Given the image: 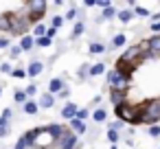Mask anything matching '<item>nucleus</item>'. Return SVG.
<instances>
[{"label":"nucleus","mask_w":160,"mask_h":149,"mask_svg":"<svg viewBox=\"0 0 160 149\" xmlns=\"http://www.w3.org/2000/svg\"><path fill=\"white\" fill-rule=\"evenodd\" d=\"M160 121V99H153V101H147L145 107H140V123L145 125H158Z\"/></svg>","instance_id":"1"},{"label":"nucleus","mask_w":160,"mask_h":149,"mask_svg":"<svg viewBox=\"0 0 160 149\" xmlns=\"http://www.w3.org/2000/svg\"><path fill=\"white\" fill-rule=\"evenodd\" d=\"M9 16V31L11 33H18V35H27V29L31 24V13H7Z\"/></svg>","instance_id":"2"},{"label":"nucleus","mask_w":160,"mask_h":149,"mask_svg":"<svg viewBox=\"0 0 160 149\" xmlns=\"http://www.w3.org/2000/svg\"><path fill=\"white\" fill-rule=\"evenodd\" d=\"M114 112H116L118 121H123V123H132V125L140 123V107H138V105H129V103H123V105L114 107Z\"/></svg>","instance_id":"3"},{"label":"nucleus","mask_w":160,"mask_h":149,"mask_svg":"<svg viewBox=\"0 0 160 149\" xmlns=\"http://www.w3.org/2000/svg\"><path fill=\"white\" fill-rule=\"evenodd\" d=\"M108 83H110V90H116V92H127L129 77L121 75L118 70H110V72H108Z\"/></svg>","instance_id":"4"},{"label":"nucleus","mask_w":160,"mask_h":149,"mask_svg":"<svg viewBox=\"0 0 160 149\" xmlns=\"http://www.w3.org/2000/svg\"><path fill=\"white\" fill-rule=\"evenodd\" d=\"M46 2L44 0H31V2H27V9H29V13H31V22H38L40 24V20L44 18V13H46Z\"/></svg>","instance_id":"5"},{"label":"nucleus","mask_w":160,"mask_h":149,"mask_svg":"<svg viewBox=\"0 0 160 149\" xmlns=\"http://www.w3.org/2000/svg\"><path fill=\"white\" fill-rule=\"evenodd\" d=\"M142 59H145V53L140 51V46H132V48H127V51L123 53V57H121L118 62L129 64V66H136V64L142 62Z\"/></svg>","instance_id":"6"},{"label":"nucleus","mask_w":160,"mask_h":149,"mask_svg":"<svg viewBox=\"0 0 160 149\" xmlns=\"http://www.w3.org/2000/svg\"><path fill=\"white\" fill-rule=\"evenodd\" d=\"M55 147H57V149H75V147H77V134L70 132V129H66V132L62 134V138L55 140Z\"/></svg>","instance_id":"7"},{"label":"nucleus","mask_w":160,"mask_h":149,"mask_svg":"<svg viewBox=\"0 0 160 149\" xmlns=\"http://www.w3.org/2000/svg\"><path fill=\"white\" fill-rule=\"evenodd\" d=\"M51 145H55V140H53V136H51V132L46 129V127H42V129H35V147H51Z\"/></svg>","instance_id":"8"},{"label":"nucleus","mask_w":160,"mask_h":149,"mask_svg":"<svg viewBox=\"0 0 160 149\" xmlns=\"http://www.w3.org/2000/svg\"><path fill=\"white\" fill-rule=\"evenodd\" d=\"M31 147H35V132H27V134H22L20 140H18V145H16L13 149H31Z\"/></svg>","instance_id":"9"},{"label":"nucleus","mask_w":160,"mask_h":149,"mask_svg":"<svg viewBox=\"0 0 160 149\" xmlns=\"http://www.w3.org/2000/svg\"><path fill=\"white\" fill-rule=\"evenodd\" d=\"M64 90V81L59 79V77H55V79H51V83H48V94H59Z\"/></svg>","instance_id":"10"},{"label":"nucleus","mask_w":160,"mask_h":149,"mask_svg":"<svg viewBox=\"0 0 160 149\" xmlns=\"http://www.w3.org/2000/svg\"><path fill=\"white\" fill-rule=\"evenodd\" d=\"M147 42H149V53H151V57L160 55V35H151Z\"/></svg>","instance_id":"11"},{"label":"nucleus","mask_w":160,"mask_h":149,"mask_svg":"<svg viewBox=\"0 0 160 149\" xmlns=\"http://www.w3.org/2000/svg\"><path fill=\"white\" fill-rule=\"evenodd\" d=\"M42 70H44L42 62H31V64H29V68H27V77H38Z\"/></svg>","instance_id":"12"},{"label":"nucleus","mask_w":160,"mask_h":149,"mask_svg":"<svg viewBox=\"0 0 160 149\" xmlns=\"http://www.w3.org/2000/svg\"><path fill=\"white\" fill-rule=\"evenodd\" d=\"M62 116H64L66 121L75 118V116H77V105H75V103H66V105H64V110H62Z\"/></svg>","instance_id":"13"},{"label":"nucleus","mask_w":160,"mask_h":149,"mask_svg":"<svg viewBox=\"0 0 160 149\" xmlns=\"http://www.w3.org/2000/svg\"><path fill=\"white\" fill-rule=\"evenodd\" d=\"M70 127H72V132H75V134H83V132L88 129V127H86V123H83L81 118H77V116H75V118H70Z\"/></svg>","instance_id":"14"},{"label":"nucleus","mask_w":160,"mask_h":149,"mask_svg":"<svg viewBox=\"0 0 160 149\" xmlns=\"http://www.w3.org/2000/svg\"><path fill=\"white\" fill-rule=\"evenodd\" d=\"M46 129L51 132V136H53V140H59V138H62V134L66 132V127H64V125H48Z\"/></svg>","instance_id":"15"},{"label":"nucleus","mask_w":160,"mask_h":149,"mask_svg":"<svg viewBox=\"0 0 160 149\" xmlns=\"http://www.w3.org/2000/svg\"><path fill=\"white\" fill-rule=\"evenodd\" d=\"M33 46H35V37H33V35H24V37L20 40V48H22V51H31Z\"/></svg>","instance_id":"16"},{"label":"nucleus","mask_w":160,"mask_h":149,"mask_svg":"<svg viewBox=\"0 0 160 149\" xmlns=\"http://www.w3.org/2000/svg\"><path fill=\"white\" fill-rule=\"evenodd\" d=\"M110 99H112V103H114V107H118V105H123L125 101V92H116V90H112L110 92Z\"/></svg>","instance_id":"17"},{"label":"nucleus","mask_w":160,"mask_h":149,"mask_svg":"<svg viewBox=\"0 0 160 149\" xmlns=\"http://www.w3.org/2000/svg\"><path fill=\"white\" fill-rule=\"evenodd\" d=\"M53 105H55V97L48 94V92L42 94V99H40V107H46V110H48V107H53Z\"/></svg>","instance_id":"18"},{"label":"nucleus","mask_w":160,"mask_h":149,"mask_svg":"<svg viewBox=\"0 0 160 149\" xmlns=\"http://www.w3.org/2000/svg\"><path fill=\"white\" fill-rule=\"evenodd\" d=\"M92 118H94V123H105V121H108V112H105L103 107H99V110L92 112Z\"/></svg>","instance_id":"19"},{"label":"nucleus","mask_w":160,"mask_h":149,"mask_svg":"<svg viewBox=\"0 0 160 149\" xmlns=\"http://www.w3.org/2000/svg\"><path fill=\"white\" fill-rule=\"evenodd\" d=\"M116 18H118L121 22H129V20L134 18V11H129V9H123V11H118V13H116Z\"/></svg>","instance_id":"20"},{"label":"nucleus","mask_w":160,"mask_h":149,"mask_svg":"<svg viewBox=\"0 0 160 149\" xmlns=\"http://www.w3.org/2000/svg\"><path fill=\"white\" fill-rule=\"evenodd\" d=\"M92 77H99V75H103L105 72V64H94V66H90V70H88Z\"/></svg>","instance_id":"21"},{"label":"nucleus","mask_w":160,"mask_h":149,"mask_svg":"<svg viewBox=\"0 0 160 149\" xmlns=\"http://www.w3.org/2000/svg\"><path fill=\"white\" fill-rule=\"evenodd\" d=\"M38 110H40V105H38L35 101H27V103H24V112H27V114H38Z\"/></svg>","instance_id":"22"},{"label":"nucleus","mask_w":160,"mask_h":149,"mask_svg":"<svg viewBox=\"0 0 160 149\" xmlns=\"http://www.w3.org/2000/svg\"><path fill=\"white\" fill-rule=\"evenodd\" d=\"M125 42H127V37H125L123 33H116V35L112 37V46H116V48H118V46H123Z\"/></svg>","instance_id":"23"},{"label":"nucleus","mask_w":160,"mask_h":149,"mask_svg":"<svg viewBox=\"0 0 160 149\" xmlns=\"http://www.w3.org/2000/svg\"><path fill=\"white\" fill-rule=\"evenodd\" d=\"M90 53L101 55V53H105V46H103V44H99V42H92V44H90Z\"/></svg>","instance_id":"24"},{"label":"nucleus","mask_w":160,"mask_h":149,"mask_svg":"<svg viewBox=\"0 0 160 149\" xmlns=\"http://www.w3.org/2000/svg\"><path fill=\"white\" fill-rule=\"evenodd\" d=\"M13 99H16V103H27V101H29V99H27V92H24V90H16Z\"/></svg>","instance_id":"25"},{"label":"nucleus","mask_w":160,"mask_h":149,"mask_svg":"<svg viewBox=\"0 0 160 149\" xmlns=\"http://www.w3.org/2000/svg\"><path fill=\"white\" fill-rule=\"evenodd\" d=\"M9 118H11V110H5L2 116H0V127H7L9 125Z\"/></svg>","instance_id":"26"},{"label":"nucleus","mask_w":160,"mask_h":149,"mask_svg":"<svg viewBox=\"0 0 160 149\" xmlns=\"http://www.w3.org/2000/svg\"><path fill=\"white\" fill-rule=\"evenodd\" d=\"M33 35H35V40H38V37H44V35H46V27H44V24H35Z\"/></svg>","instance_id":"27"},{"label":"nucleus","mask_w":160,"mask_h":149,"mask_svg":"<svg viewBox=\"0 0 160 149\" xmlns=\"http://www.w3.org/2000/svg\"><path fill=\"white\" fill-rule=\"evenodd\" d=\"M83 31H86V24H83V22H77V24H75V29H72V37H79Z\"/></svg>","instance_id":"28"},{"label":"nucleus","mask_w":160,"mask_h":149,"mask_svg":"<svg viewBox=\"0 0 160 149\" xmlns=\"http://www.w3.org/2000/svg\"><path fill=\"white\" fill-rule=\"evenodd\" d=\"M134 16H138V18H149V11H147L145 7H134Z\"/></svg>","instance_id":"29"},{"label":"nucleus","mask_w":160,"mask_h":149,"mask_svg":"<svg viewBox=\"0 0 160 149\" xmlns=\"http://www.w3.org/2000/svg\"><path fill=\"white\" fill-rule=\"evenodd\" d=\"M35 44H38V46H42V48H48V46H51V40L44 35V37H38V40H35Z\"/></svg>","instance_id":"30"},{"label":"nucleus","mask_w":160,"mask_h":149,"mask_svg":"<svg viewBox=\"0 0 160 149\" xmlns=\"http://www.w3.org/2000/svg\"><path fill=\"white\" fill-rule=\"evenodd\" d=\"M108 140H110L112 145H116V142H118V132H114V129H108Z\"/></svg>","instance_id":"31"},{"label":"nucleus","mask_w":160,"mask_h":149,"mask_svg":"<svg viewBox=\"0 0 160 149\" xmlns=\"http://www.w3.org/2000/svg\"><path fill=\"white\" fill-rule=\"evenodd\" d=\"M0 31H9V16H0Z\"/></svg>","instance_id":"32"},{"label":"nucleus","mask_w":160,"mask_h":149,"mask_svg":"<svg viewBox=\"0 0 160 149\" xmlns=\"http://www.w3.org/2000/svg\"><path fill=\"white\" fill-rule=\"evenodd\" d=\"M114 16H116L114 7H108V9H103V18H105V20H110V18H114Z\"/></svg>","instance_id":"33"},{"label":"nucleus","mask_w":160,"mask_h":149,"mask_svg":"<svg viewBox=\"0 0 160 149\" xmlns=\"http://www.w3.org/2000/svg\"><path fill=\"white\" fill-rule=\"evenodd\" d=\"M62 22H64V18H62V16H55V18H53V24H51V27H53V29H59V27H62Z\"/></svg>","instance_id":"34"},{"label":"nucleus","mask_w":160,"mask_h":149,"mask_svg":"<svg viewBox=\"0 0 160 149\" xmlns=\"http://www.w3.org/2000/svg\"><path fill=\"white\" fill-rule=\"evenodd\" d=\"M20 53H22V48H20V44H16V46H11V51H9V55H11V57H18Z\"/></svg>","instance_id":"35"},{"label":"nucleus","mask_w":160,"mask_h":149,"mask_svg":"<svg viewBox=\"0 0 160 149\" xmlns=\"http://www.w3.org/2000/svg\"><path fill=\"white\" fill-rule=\"evenodd\" d=\"M149 136H153V138L160 136V125H151V127H149Z\"/></svg>","instance_id":"36"},{"label":"nucleus","mask_w":160,"mask_h":149,"mask_svg":"<svg viewBox=\"0 0 160 149\" xmlns=\"http://www.w3.org/2000/svg\"><path fill=\"white\" fill-rule=\"evenodd\" d=\"M11 75H13V77H18V79H22V77H27V70H20V68H16Z\"/></svg>","instance_id":"37"},{"label":"nucleus","mask_w":160,"mask_h":149,"mask_svg":"<svg viewBox=\"0 0 160 149\" xmlns=\"http://www.w3.org/2000/svg\"><path fill=\"white\" fill-rule=\"evenodd\" d=\"M55 33H57V29H53V27H48V29H46V37H48V40H53V37H55Z\"/></svg>","instance_id":"38"},{"label":"nucleus","mask_w":160,"mask_h":149,"mask_svg":"<svg viewBox=\"0 0 160 149\" xmlns=\"http://www.w3.org/2000/svg\"><path fill=\"white\" fill-rule=\"evenodd\" d=\"M24 92H27V97H31V94H35V92H38V86H27V90H24Z\"/></svg>","instance_id":"39"},{"label":"nucleus","mask_w":160,"mask_h":149,"mask_svg":"<svg viewBox=\"0 0 160 149\" xmlns=\"http://www.w3.org/2000/svg\"><path fill=\"white\" fill-rule=\"evenodd\" d=\"M123 125H125L123 121H116V123H112V125H110V129H114V132H118V129H121Z\"/></svg>","instance_id":"40"},{"label":"nucleus","mask_w":160,"mask_h":149,"mask_svg":"<svg viewBox=\"0 0 160 149\" xmlns=\"http://www.w3.org/2000/svg\"><path fill=\"white\" fill-rule=\"evenodd\" d=\"M0 70H2V72H7V75H11V72H13V68H11L9 64H2V66H0Z\"/></svg>","instance_id":"41"},{"label":"nucleus","mask_w":160,"mask_h":149,"mask_svg":"<svg viewBox=\"0 0 160 149\" xmlns=\"http://www.w3.org/2000/svg\"><path fill=\"white\" fill-rule=\"evenodd\" d=\"M77 18V9H70L68 13H66V20H75Z\"/></svg>","instance_id":"42"},{"label":"nucleus","mask_w":160,"mask_h":149,"mask_svg":"<svg viewBox=\"0 0 160 149\" xmlns=\"http://www.w3.org/2000/svg\"><path fill=\"white\" fill-rule=\"evenodd\" d=\"M77 118H88V110H77Z\"/></svg>","instance_id":"43"},{"label":"nucleus","mask_w":160,"mask_h":149,"mask_svg":"<svg viewBox=\"0 0 160 149\" xmlns=\"http://www.w3.org/2000/svg\"><path fill=\"white\" fill-rule=\"evenodd\" d=\"M9 46V40L7 37H0V48H7Z\"/></svg>","instance_id":"44"},{"label":"nucleus","mask_w":160,"mask_h":149,"mask_svg":"<svg viewBox=\"0 0 160 149\" xmlns=\"http://www.w3.org/2000/svg\"><path fill=\"white\" fill-rule=\"evenodd\" d=\"M151 31H156V35H158V31H160V22H153V24H151Z\"/></svg>","instance_id":"45"},{"label":"nucleus","mask_w":160,"mask_h":149,"mask_svg":"<svg viewBox=\"0 0 160 149\" xmlns=\"http://www.w3.org/2000/svg\"><path fill=\"white\" fill-rule=\"evenodd\" d=\"M68 94H70V92H68V88H64V90H62V92H59V97H62V99H66V97H68Z\"/></svg>","instance_id":"46"},{"label":"nucleus","mask_w":160,"mask_h":149,"mask_svg":"<svg viewBox=\"0 0 160 149\" xmlns=\"http://www.w3.org/2000/svg\"><path fill=\"white\" fill-rule=\"evenodd\" d=\"M9 134V127H0V136H7Z\"/></svg>","instance_id":"47"},{"label":"nucleus","mask_w":160,"mask_h":149,"mask_svg":"<svg viewBox=\"0 0 160 149\" xmlns=\"http://www.w3.org/2000/svg\"><path fill=\"white\" fill-rule=\"evenodd\" d=\"M110 149H116V145H112V147H110Z\"/></svg>","instance_id":"48"},{"label":"nucleus","mask_w":160,"mask_h":149,"mask_svg":"<svg viewBox=\"0 0 160 149\" xmlns=\"http://www.w3.org/2000/svg\"><path fill=\"white\" fill-rule=\"evenodd\" d=\"M0 94H2V86H0Z\"/></svg>","instance_id":"49"}]
</instances>
